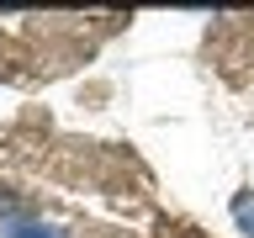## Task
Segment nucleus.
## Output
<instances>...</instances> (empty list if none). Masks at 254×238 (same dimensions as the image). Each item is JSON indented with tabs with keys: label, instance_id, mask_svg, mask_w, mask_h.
I'll use <instances>...</instances> for the list:
<instances>
[{
	"label": "nucleus",
	"instance_id": "nucleus-2",
	"mask_svg": "<svg viewBox=\"0 0 254 238\" xmlns=\"http://www.w3.org/2000/svg\"><path fill=\"white\" fill-rule=\"evenodd\" d=\"M233 212H238V228L254 238V201H249V196H238V206H233Z\"/></svg>",
	"mask_w": 254,
	"mask_h": 238
},
{
	"label": "nucleus",
	"instance_id": "nucleus-1",
	"mask_svg": "<svg viewBox=\"0 0 254 238\" xmlns=\"http://www.w3.org/2000/svg\"><path fill=\"white\" fill-rule=\"evenodd\" d=\"M0 238H69L53 222H0Z\"/></svg>",
	"mask_w": 254,
	"mask_h": 238
}]
</instances>
